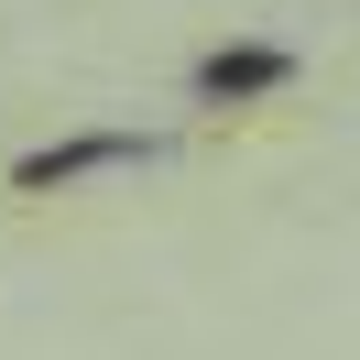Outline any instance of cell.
Returning <instances> with one entry per match:
<instances>
[{"instance_id":"1","label":"cell","mask_w":360,"mask_h":360,"mask_svg":"<svg viewBox=\"0 0 360 360\" xmlns=\"http://www.w3.org/2000/svg\"><path fill=\"white\" fill-rule=\"evenodd\" d=\"M153 153H164L153 131H66V142H44V153H22V164H11V186H22V197H44V186L110 175V164H153Z\"/></svg>"},{"instance_id":"2","label":"cell","mask_w":360,"mask_h":360,"mask_svg":"<svg viewBox=\"0 0 360 360\" xmlns=\"http://www.w3.org/2000/svg\"><path fill=\"white\" fill-rule=\"evenodd\" d=\"M273 88H295V44H219V55H197V98L207 110H240V98H273Z\"/></svg>"}]
</instances>
